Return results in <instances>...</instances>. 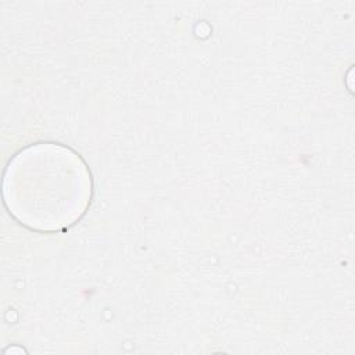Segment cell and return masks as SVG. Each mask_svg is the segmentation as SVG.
I'll return each instance as SVG.
<instances>
[{"label":"cell","mask_w":355,"mask_h":355,"mask_svg":"<svg viewBox=\"0 0 355 355\" xmlns=\"http://www.w3.org/2000/svg\"><path fill=\"white\" fill-rule=\"evenodd\" d=\"M85 161L57 143H36L18 151L3 175V201L24 226L62 232L78 222L92 198Z\"/></svg>","instance_id":"cell-1"}]
</instances>
